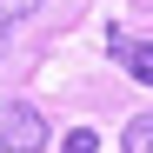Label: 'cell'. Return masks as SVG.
Here are the masks:
<instances>
[{"instance_id": "1", "label": "cell", "mask_w": 153, "mask_h": 153, "mask_svg": "<svg viewBox=\"0 0 153 153\" xmlns=\"http://www.w3.org/2000/svg\"><path fill=\"white\" fill-rule=\"evenodd\" d=\"M47 140V120L27 107V100H0V153H40Z\"/></svg>"}, {"instance_id": "2", "label": "cell", "mask_w": 153, "mask_h": 153, "mask_svg": "<svg viewBox=\"0 0 153 153\" xmlns=\"http://www.w3.org/2000/svg\"><path fill=\"white\" fill-rule=\"evenodd\" d=\"M107 53L133 73L140 87H153V40H133V33H120V27H113V33H107Z\"/></svg>"}, {"instance_id": "3", "label": "cell", "mask_w": 153, "mask_h": 153, "mask_svg": "<svg viewBox=\"0 0 153 153\" xmlns=\"http://www.w3.org/2000/svg\"><path fill=\"white\" fill-rule=\"evenodd\" d=\"M120 153H153V113L126 120V133H120Z\"/></svg>"}, {"instance_id": "4", "label": "cell", "mask_w": 153, "mask_h": 153, "mask_svg": "<svg viewBox=\"0 0 153 153\" xmlns=\"http://www.w3.org/2000/svg\"><path fill=\"white\" fill-rule=\"evenodd\" d=\"M33 7H40V0H0V47H7V33H13L20 20L33 13Z\"/></svg>"}, {"instance_id": "5", "label": "cell", "mask_w": 153, "mask_h": 153, "mask_svg": "<svg viewBox=\"0 0 153 153\" xmlns=\"http://www.w3.org/2000/svg\"><path fill=\"white\" fill-rule=\"evenodd\" d=\"M60 153H100V133L93 126H73V133L60 140Z\"/></svg>"}]
</instances>
